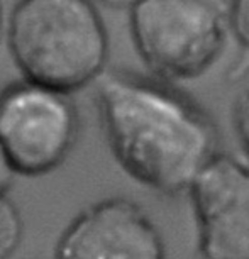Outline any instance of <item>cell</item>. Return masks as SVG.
<instances>
[{
	"mask_svg": "<svg viewBox=\"0 0 249 259\" xmlns=\"http://www.w3.org/2000/svg\"><path fill=\"white\" fill-rule=\"evenodd\" d=\"M78 138V112L66 94L32 81L0 92V146L24 177L55 171Z\"/></svg>",
	"mask_w": 249,
	"mask_h": 259,
	"instance_id": "4",
	"label": "cell"
},
{
	"mask_svg": "<svg viewBox=\"0 0 249 259\" xmlns=\"http://www.w3.org/2000/svg\"><path fill=\"white\" fill-rule=\"evenodd\" d=\"M7 45L24 80L66 95L99 80L109 60V34L94 0H19Z\"/></svg>",
	"mask_w": 249,
	"mask_h": 259,
	"instance_id": "2",
	"label": "cell"
},
{
	"mask_svg": "<svg viewBox=\"0 0 249 259\" xmlns=\"http://www.w3.org/2000/svg\"><path fill=\"white\" fill-rule=\"evenodd\" d=\"M24 221L14 200L0 195V259H11L22 242Z\"/></svg>",
	"mask_w": 249,
	"mask_h": 259,
	"instance_id": "7",
	"label": "cell"
},
{
	"mask_svg": "<svg viewBox=\"0 0 249 259\" xmlns=\"http://www.w3.org/2000/svg\"><path fill=\"white\" fill-rule=\"evenodd\" d=\"M94 2H99L100 6H104L107 9H112V11H128V12H131L136 6H139L143 0H94Z\"/></svg>",
	"mask_w": 249,
	"mask_h": 259,
	"instance_id": "11",
	"label": "cell"
},
{
	"mask_svg": "<svg viewBox=\"0 0 249 259\" xmlns=\"http://www.w3.org/2000/svg\"><path fill=\"white\" fill-rule=\"evenodd\" d=\"M55 259H168L159 229L148 212L126 197L83 208L63 229Z\"/></svg>",
	"mask_w": 249,
	"mask_h": 259,
	"instance_id": "6",
	"label": "cell"
},
{
	"mask_svg": "<svg viewBox=\"0 0 249 259\" xmlns=\"http://www.w3.org/2000/svg\"><path fill=\"white\" fill-rule=\"evenodd\" d=\"M129 31L153 78L197 80L232 37L231 0H143L129 12Z\"/></svg>",
	"mask_w": 249,
	"mask_h": 259,
	"instance_id": "3",
	"label": "cell"
},
{
	"mask_svg": "<svg viewBox=\"0 0 249 259\" xmlns=\"http://www.w3.org/2000/svg\"><path fill=\"white\" fill-rule=\"evenodd\" d=\"M232 124L244 159L249 163V89L237 95L232 105Z\"/></svg>",
	"mask_w": 249,
	"mask_h": 259,
	"instance_id": "8",
	"label": "cell"
},
{
	"mask_svg": "<svg viewBox=\"0 0 249 259\" xmlns=\"http://www.w3.org/2000/svg\"><path fill=\"white\" fill-rule=\"evenodd\" d=\"M232 37L249 51V0H231Z\"/></svg>",
	"mask_w": 249,
	"mask_h": 259,
	"instance_id": "9",
	"label": "cell"
},
{
	"mask_svg": "<svg viewBox=\"0 0 249 259\" xmlns=\"http://www.w3.org/2000/svg\"><path fill=\"white\" fill-rule=\"evenodd\" d=\"M200 259H249V163L221 153L188 192Z\"/></svg>",
	"mask_w": 249,
	"mask_h": 259,
	"instance_id": "5",
	"label": "cell"
},
{
	"mask_svg": "<svg viewBox=\"0 0 249 259\" xmlns=\"http://www.w3.org/2000/svg\"><path fill=\"white\" fill-rule=\"evenodd\" d=\"M95 102L112 156L143 187L164 197L188 193L221 154L209 112L173 83L105 71Z\"/></svg>",
	"mask_w": 249,
	"mask_h": 259,
	"instance_id": "1",
	"label": "cell"
},
{
	"mask_svg": "<svg viewBox=\"0 0 249 259\" xmlns=\"http://www.w3.org/2000/svg\"><path fill=\"white\" fill-rule=\"evenodd\" d=\"M4 11H2V6H0V39H2V34H4Z\"/></svg>",
	"mask_w": 249,
	"mask_h": 259,
	"instance_id": "12",
	"label": "cell"
},
{
	"mask_svg": "<svg viewBox=\"0 0 249 259\" xmlns=\"http://www.w3.org/2000/svg\"><path fill=\"white\" fill-rule=\"evenodd\" d=\"M16 169L12 168L11 161H9L6 151L0 146V195H6L7 190L11 188V185L16 178Z\"/></svg>",
	"mask_w": 249,
	"mask_h": 259,
	"instance_id": "10",
	"label": "cell"
}]
</instances>
